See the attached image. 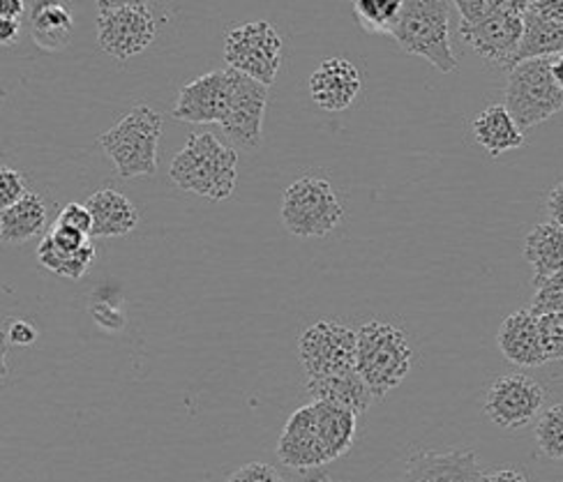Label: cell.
<instances>
[{"instance_id": "obj_3", "label": "cell", "mask_w": 563, "mask_h": 482, "mask_svg": "<svg viewBox=\"0 0 563 482\" xmlns=\"http://www.w3.org/2000/svg\"><path fill=\"white\" fill-rule=\"evenodd\" d=\"M169 178L185 192L224 201L236 190L239 150L222 144L213 132H192L172 159Z\"/></svg>"}, {"instance_id": "obj_29", "label": "cell", "mask_w": 563, "mask_h": 482, "mask_svg": "<svg viewBox=\"0 0 563 482\" xmlns=\"http://www.w3.org/2000/svg\"><path fill=\"white\" fill-rule=\"evenodd\" d=\"M538 324H541V337L548 362L563 360V314L538 316Z\"/></svg>"}, {"instance_id": "obj_31", "label": "cell", "mask_w": 563, "mask_h": 482, "mask_svg": "<svg viewBox=\"0 0 563 482\" xmlns=\"http://www.w3.org/2000/svg\"><path fill=\"white\" fill-rule=\"evenodd\" d=\"M56 224L77 228V232L92 238V215H90L86 203H67L65 209L58 213Z\"/></svg>"}, {"instance_id": "obj_8", "label": "cell", "mask_w": 563, "mask_h": 482, "mask_svg": "<svg viewBox=\"0 0 563 482\" xmlns=\"http://www.w3.org/2000/svg\"><path fill=\"white\" fill-rule=\"evenodd\" d=\"M504 107L522 130L541 125L563 111V90L552 77V58H531L508 72Z\"/></svg>"}, {"instance_id": "obj_7", "label": "cell", "mask_w": 563, "mask_h": 482, "mask_svg": "<svg viewBox=\"0 0 563 482\" xmlns=\"http://www.w3.org/2000/svg\"><path fill=\"white\" fill-rule=\"evenodd\" d=\"M344 215L335 188L325 178L300 176L282 194V226L298 238H321L333 232Z\"/></svg>"}, {"instance_id": "obj_6", "label": "cell", "mask_w": 563, "mask_h": 482, "mask_svg": "<svg viewBox=\"0 0 563 482\" xmlns=\"http://www.w3.org/2000/svg\"><path fill=\"white\" fill-rule=\"evenodd\" d=\"M162 113L148 104H134L125 116L100 134V146L121 178L153 176L157 171V146Z\"/></svg>"}, {"instance_id": "obj_16", "label": "cell", "mask_w": 563, "mask_h": 482, "mask_svg": "<svg viewBox=\"0 0 563 482\" xmlns=\"http://www.w3.org/2000/svg\"><path fill=\"white\" fill-rule=\"evenodd\" d=\"M563 54V0H531L525 14L522 47L515 65Z\"/></svg>"}, {"instance_id": "obj_28", "label": "cell", "mask_w": 563, "mask_h": 482, "mask_svg": "<svg viewBox=\"0 0 563 482\" xmlns=\"http://www.w3.org/2000/svg\"><path fill=\"white\" fill-rule=\"evenodd\" d=\"M533 316H548V314H563V270L554 272L552 278L543 280L536 287L533 301H531Z\"/></svg>"}, {"instance_id": "obj_25", "label": "cell", "mask_w": 563, "mask_h": 482, "mask_svg": "<svg viewBox=\"0 0 563 482\" xmlns=\"http://www.w3.org/2000/svg\"><path fill=\"white\" fill-rule=\"evenodd\" d=\"M37 261L46 270L56 272L58 278L81 280L84 274L90 270V266L96 264V245H88L81 251H65L44 236L37 245Z\"/></svg>"}, {"instance_id": "obj_18", "label": "cell", "mask_w": 563, "mask_h": 482, "mask_svg": "<svg viewBox=\"0 0 563 482\" xmlns=\"http://www.w3.org/2000/svg\"><path fill=\"white\" fill-rule=\"evenodd\" d=\"M497 344L501 356L518 367H541L548 362L541 324H538V316H533L529 307L515 310L504 318Z\"/></svg>"}, {"instance_id": "obj_40", "label": "cell", "mask_w": 563, "mask_h": 482, "mask_svg": "<svg viewBox=\"0 0 563 482\" xmlns=\"http://www.w3.org/2000/svg\"><path fill=\"white\" fill-rule=\"evenodd\" d=\"M312 482H328L325 478H317V480H312Z\"/></svg>"}, {"instance_id": "obj_35", "label": "cell", "mask_w": 563, "mask_h": 482, "mask_svg": "<svg viewBox=\"0 0 563 482\" xmlns=\"http://www.w3.org/2000/svg\"><path fill=\"white\" fill-rule=\"evenodd\" d=\"M545 211L552 224L563 226V180L556 182V186L550 190L548 201H545Z\"/></svg>"}, {"instance_id": "obj_2", "label": "cell", "mask_w": 563, "mask_h": 482, "mask_svg": "<svg viewBox=\"0 0 563 482\" xmlns=\"http://www.w3.org/2000/svg\"><path fill=\"white\" fill-rule=\"evenodd\" d=\"M527 0H457L460 37L485 63L512 70L522 47Z\"/></svg>"}, {"instance_id": "obj_27", "label": "cell", "mask_w": 563, "mask_h": 482, "mask_svg": "<svg viewBox=\"0 0 563 482\" xmlns=\"http://www.w3.org/2000/svg\"><path fill=\"white\" fill-rule=\"evenodd\" d=\"M536 444L545 457L563 462V404H554L538 416Z\"/></svg>"}, {"instance_id": "obj_12", "label": "cell", "mask_w": 563, "mask_h": 482, "mask_svg": "<svg viewBox=\"0 0 563 482\" xmlns=\"http://www.w3.org/2000/svg\"><path fill=\"white\" fill-rule=\"evenodd\" d=\"M545 402L543 385L527 374H504L485 393V416L501 429H520L536 421Z\"/></svg>"}, {"instance_id": "obj_21", "label": "cell", "mask_w": 563, "mask_h": 482, "mask_svg": "<svg viewBox=\"0 0 563 482\" xmlns=\"http://www.w3.org/2000/svg\"><path fill=\"white\" fill-rule=\"evenodd\" d=\"M46 222H49V209L37 192L21 197L10 209L0 211V243L3 245H23L37 238Z\"/></svg>"}, {"instance_id": "obj_19", "label": "cell", "mask_w": 563, "mask_h": 482, "mask_svg": "<svg viewBox=\"0 0 563 482\" xmlns=\"http://www.w3.org/2000/svg\"><path fill=\"white\" fill-rule=\"evenodd\" d=\"M86 205L92 215V236L96 238H119L134 232L139 224L136 205L113 188L92 192Z\"/></svg>"}, {"instance_id": "obj_14", "label": "cell", "mask_w": 563, "mask_h": 482, "mask_svg": "<svg viewBox=\"0 0 563 482\" xmlns=\"http://www.w3.org/2000/svg\"><path fill=\"white\" fill-rule=\"evenodd\" d=\"M231 81H233L231 67L206 72L192 79L190 83H185L178 90V98L172 107L169 116L174 121L195 123V125H203V123L220 125L224 121V113L229 107Z\"/></svg>"}, {"instance_id": "obj_26", "label": "cell", "mask_w": 563, "mask_h": 482, "mask_svg": "<svg viewBox=\"0 0 563 482\" xmlns=\"http://www.w3.org/2000/svg\"><path fill=\"white\" fill-rule=\"evenodd\" d=\"M402 8V0H356L354 16L363 31L390 35Z\"/></svg>"}, {"instance_id": "obj_39", "label": "cell", "mask_w": 563, "mask_h": 482, "mask_svg": "<svg viewBox=\"0 0 563 482\" xmlns=\"http://www.w3.org/2000/svg\"><path fill=\"white\" fill-rule=\"evenodd\" d=\"M552 77H554L556 86L563 90V54L552 58Z\"/></svg>"}, {"instance_id": "obj_15", "label": "cell", "mask_w": 563, "mask_h": 482, "mask_svg": "<svg viewBox=\"0 0 563 482\" xmlns=\"http://www.w3.org/2000/svg\"><path fill=\"white\" fill-rule=\"evenodd\" d=\"M481 459L474 450H418L402 471L400 482H481Z\"/></svg>"}, {"instance_id": "obj_13", "label": "cell", "mask_w": 563, "mask_h": 482, "mask_svg": "<svg viewBox=\"0 0 563 482\" xmlns=\"http://www.w3.org/2000/svg\"><path fill=\"white\" fill-rule=\"evenodd\" d=\"M266 104H268V86L233 70L231 98H229L224 121L220 123L224 136L233 144V148H243V150L260 148Z\"/></svg>"}, {"instance_id": "obj_11", "label": "cell", "mask_w": 563, "mask_h": 482, "mask_svg": "<svg viewBox=\"0 0 563 482\" xmlns=\"http://www.w3.org/2000/svg\"><path fill=\"white\" fill-rule=\"evenodd\" d=\"M157 33V21L146 3H98V44L113 60L125 63L144 54Z\"/></svg>"}, {"instance_id": "obj_5", "label": "cell", "mask_w": 563, "mask_h": 482, "mask_svg": "<svg viewBox=\"0 0 563 482\" xmlns=\"http://www.w3.org/2000/svg\"><path fill=\"white\" fill-rule=\"evenodd\" d=\"M445 0H409L390 37L411 56L426 58L439 72L457 70V56L451 44V8Z\"/></svg>"}, {"instance_id": "obj_36", "label": "cell", "mask_w": 563, "mask_h": 482, "mask_svg": "<svg viewBox=\"0 0 563 482\" xmlns=\"http://www.w3.org/2000/svg\"><path fill=\"white\" fill-rule=\"evenodd\" d=\"M481 482H529V478L518 469H497L485 473Z\"/></svg>"}, {"instance_id": "obj_1", "label": "cell", "mask_w": 563, "mask_h": 482, "mask_svg": "<svg viewBox=\"0 0 563 482\" xmlns=\"http://www.w3.org/2000/svg\"><path fill=\"white\" fill-rule=\"evenodd\" d=\"M358 413L314 400L294 411L277 439V459L296 471L331 464L354 446Z\"/></svg>"}, {"instance_id": "obj_22", "label": "cell", "mask_w": 563, "mask_h": 482, "mask_svg": "<svg viewBox=\"0 0 563 482\" xmlns=\"http://www.w3.org/2000/svg\"><path fill=\"white\" fill-rule=\"evenodd\" d=\"M525 259L533 268V284L563 270V226L552 222L536 224L525 238Z\"/></svg>"}, {"instance_id": "obj_38", "label": "cell", "mask_w": 563, "mask_h": 482, "mask_svg": "<svg viewBox=\"0 0 563 482\" xmlns=\"http://www.w3.org/2000/svg\"><path fill=\"white\" fill-rule=\"evenodd\" d=\"M26 12V3H21V0H3L0 3V19H19Z\"/></svg>"}, {"instance_id": "obj_30", "label": "cell", "mask_w": 563, "mask_h": 482, "mask_svg": "<svg viewBox=\"0 0 563 482\" xmlns=\"http://www.w3.org/2000/svg\"><path fill=\"white\" fill-rule=\"evenodd\" d=\"M26 194H29L26 180H23L19 171L10 167L0 169V205H3V209H10V205H14L21 197Z\"/></svg>"}, {"instance_id": "obj_37", "label": "cell", "mask_w": 563, "mask_h": 482, "mask_svg": "<svg viewBox=\"0 0 563 482\" xmlns=\"http://www.w3.org/2000/svg\"><path fill=\"white\" fill-rule=\"evenodd\" d=\"M21 35V21L19 19H0V42L5 47H12V44L19 40Z\"/></svg>"}, {"instance_id": "obj_20", "label": "cell", "mask_w": 563, "mask_h": 482, "mask_svg": "<svg viewBox=\"0 0 563 482\" xmlns=\"http://www.w3.org/2000/svg\"><path fill=\"white\" fill-rule=\"evenodd\" d=\"M476 144L489 155L499 157L508 150H518L525 144V130L515 123L504 104L485 107L472 123Z\"/></svg>"}, {"instance_id": "obj_24", "label": "cell", "mask_w": 563, "mask_h": 482, "mask_svg": "<svg viewBox=\"0 0 563 482\" xmlns=\"http://www.w3.org/2000/svg\"><path fill=\"white\" fill-rule=\"evenodd\" d=\"M305 388H308L312 400L346 406L351 411H356L358 416L361 413H365L369 408V404L374 402L372 390L367 388V383L361 379L358 372H349L342 377H328V379H308Z\"/></svg>"}, {"instance_id": "obj_4", "label": "cell", "mask_w": 563, "mask_h": 482, "mask_svg": "<svg viewBox=\"0 0 563 482\" xmlns=\"http://www.w3.org/2000/svg\"><path fill=\"white\" fill-rule=\"evenodd\" d=\"M413 349L407 333L388 321L372 318L358 328L356 370L374 400L386 397L411 372Z\"/></svg>"}, {"instance_id": "obj_10", "label": "cell", "mask_w": 563, "mask_h": 482, "mask_svg": "<svg viewBox=\"0 0 563 482\" xmlns=\"http://www.w3.org/2000/svg\"><path fill=\"white\" fill-rule=\"evenodd\" d=\"M222 56L231 70L271 86L282 65V37L271 21H247L229 26Z\"/></svg>"}, {"instance_id": "obj_23", "label": "cell", "mask_w": 563, "mask_h": 482, "mask_svg": "<svg viewBox=\"0 0 563 482\" xmlns=\"http://www.w3.org/2000/svg\"><path fill=\"white\" fill-rule=\"evenodd\" d=\"M31 37L44 52H60L69 44L75 21L63 3H33L29 12Z\"/></svg>"}, {"instance_id": "obj_32", "label": "cell", "mask_w": 563, "mask_h": 482, "mask_svg": "<svg viewBox=\"0 0 563 482\" xmlns=\"http://www.w3.org/2000/svg\"><path fill=\"white\" fill-rule=\"evenodd\" d=\"M227 482H285V478L279 475V471L271 464L264 462H250L241 469L233 471Z\"/></svg>"}, {"instance_id": "obj_9", "label": "cell", "mask_w": 563, "mask_h": 482, "mask_svg": "<svg viewBox=\"0 0 563 482\" xmlns=\"http://www.w3.org/2000/svg\"><path fill=\"white\" fill-rule=\"evenodd\" d=\"M358 330H351L340 321L321 318L298 337V360L308 379L342 377L356 370Z\"/></svg>"}, {"instance_id": "obj_34", "label": "cell", "mask_w": 563, "mask_h": 482, "mask_svg": "<svg viewBox=\"0 0 563 482\" xmlns=\"http://www.w3.org/2000/svg\"><path fill=\"white\" fill-rule=\"evenodd\" d=\"M35 339H37V328L23 318L10 321L5 328V344H14V347H31Z\"/></svg>"}, {"instance_id": "obj_33", "label": "cell", "mask_w": 563, "mask_h": 482, "mask_svg": "<svg viewBox=\"0 0 563 482\" xmlns=\"http://www.w3.org/2000/svg\"><path fill=\"white\" fill-rule=\"evenodd\" d=\"M46 238H49L56 247L65 249V251H81L86 249L90 243V236L77 232V228H69V226H60V224H54L52 232L46 234Z\"/></svg>"}, {"instance_id": "obj_17", "label": "cell", "mask_w": 563, "mask_h": 482, "mask_svg": "<svg viewBox=\"0 0 563 482\" xmlns=\"http://www.w3.org/2000/svg\"><path fill=\"white\" fill-rule=\"evenodd\" d=\"M358 67L346 58H325L310 77V96L323 111H344L361 93Z\"/></svg>"}]
</instances>
